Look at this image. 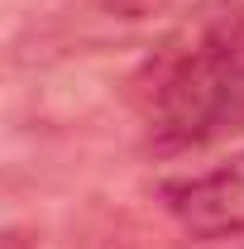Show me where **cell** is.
Instances as JSON below:
<instances>
[{"instance_id": "6da1fadb", "label": "cell", "mask_w": 244, "mask_h": 249, "mask_svg": "<svg viewBox=\"0 0 244 249\" xmlns=\"http://www.w3.org/2000/svg\"><path fill=\"white\" fill-rule=\"evenodd\" d=\"M158 149H201L244 134V5H211L153 48L139 82Z\"/></svg>"}, {"instance_id": "7a4b0ae2", "label": "cell", "mask_w": 244, "mask_h": 249, "mask_svg": "<svg viewBox=\"0 0 244 249\" xmlns=\"http://www.w3.org/2000/svg\"><path fill=\"white\" fill-rule=\"evenodd\" d=\"M163 206L192 240H230L244 235V154L215 163L206 173H192L177 182H163Z\"/></svg>"}, {"instance_id": "3957f363", "label": "cell", "mask_w": 244, "mask_h": 249, "mask_svg": "<svg viewBox=\"0 0 244 249\" xmlns=\"http://www.w3.org/2000/svg\"><path fill=\"white\" fill-rule=\"evenodd\" d=\"M87 5H96L101 15H115V19H153L173 0H87Z\"/></svg>"}, {"instance_id": "277c9868", "label": "cell", "mask_w": 244, "mask_h": 249, "mask_svg": "<svg viewBox=\"0 0 244 249\" xmlns=\"http://www.w3.org/2000/svg\"><path fill=\"white\" fill-rule=\"evenodd\" d=\"M0 249H34V240H29V230L10 225V230H5V240H0Z\"/></svg>"}]
</instances>
